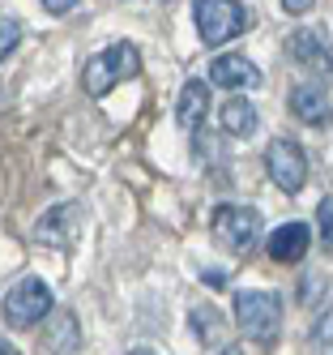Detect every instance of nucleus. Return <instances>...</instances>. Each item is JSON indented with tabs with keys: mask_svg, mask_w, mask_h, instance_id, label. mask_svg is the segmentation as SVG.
Segmentation results:
<instances>
[{
	"mask_svg": "<svg viewBox=\"0 0 333 355\" xmlns=\"http://www.w3.org/2000/svg\"><path fill=\"white\" fill-rule=\"evenodd\" d=\"M192 21H197V35L205 47H222L248 31V9L240 0H197Z\"/></svg>",
	"mask_w": 333,
	"mask_h": 355,
	"instance_id": "f03ea898",
	"label": "nucleus"
},
{
	"mask_svg": "<svg viewBox=\"0 0 333 355\" xmlns=\"http://www.w3.org/2000/svg\"><path fill=\"white\" fill-rule=\"evenodd\" d=\"M137 73H141V56H137V47H133V43H111L107 52H98V56L86 64L82 86H86V94L102 98L107 90H116L120 82L137 78Z\"/></svg>",
	"mask_w": 333,
	"mask_h": 355,
	"instance_id": "f257e3e1",
	"label": "nucleus"
},
{
	"mask_svg": "<svg viewBox=\"0 0 333 355\" xmlns=\"http://www.w3.org/2000/svg\"><path fill=\"white\" fill-rule=\"evenodd\" d=\"M307 244H312V232H307V223H282V227H273L269 232V240H265V252L273 261H303L307 257Z\"/></svg>",
	"mask_w": 333,
	"mask_h": 355,
	"instance_id": "6e6552de",
	"label": "nucleus"
},
{
	"mask_svg": "<svg viewBox=\"0 0 333 355\" xmlns=\"http://www.w3.org/2000/svg\"><path fill=\"white\" fill-rule=\"evenodd\" d=\"M210 82L222 86V90H256V86H261V69H256L248 56L226 52V56H214V64H210Z\"/></svg>",
	"mask_w": 333,
	"mask_h": 355,
	"instance_id": "0eeeda50",
	"label": "nucleus"
},
{
	"mask_svg": "<svg viewBox=\"0 0 333 355\" xmlns=\"http://www.w3.org/2000/svg\"><path fill=\"white\" fill-rule=\"evenodd\" d=\"M73 227H77V206H56V210L43 214L39 240H43V244H69V240H73Z\"/></svg>",
	"mask_w": 333,
	"mask_h": 355,
	"instance_id": "f8f14e48",
	"label": "nucleus"
},
{
	"mask_svg": "<svg viewBox=\"0 0 333 355\" xmlns=\"http://www.w3.org/2000/svg\"><path fill=\"white\" fill-rule=\"evenodd\" d=\"M214 240L231 252H248L261 240V214L252 206H218L214 210Z\"/></svg>",
	"mask_w": 333,
	"mask_h": 355,
	"instance_id": "39448f33",
	"label": "nucleus"
},
{
	"mask_svg": "<svg viewBox=\"0 0 333 355\" xmlns=\"http://www.w3.org/2000/svg\"><path fill=\"white\" fill-rule=\"evenodd\" d=\"M188 321L197 325L201 343H214V334H218V313H214V309H192V317H188Z\"/></svg>",
	"mask_w": 333,
	"mask_h": 355,
	"instance_id": "dca6fc26",
	"label": "nucleus"
},
{
	"mask_svg": "<svg viewBox=\"0 0 333 355\" xmlns=\"http://www.w3.org/2000/svg\"><path fill=\"white\" fill-rule=\"evenodd\" d=\"M235 325L248 338L269 343L282 329V300L273 291H240L235 295Z\"/></svg>",
	"mask_w": 333,
	"mask_h": 355,
	"instance_id": "7ed1b4c3",
	"label": "nucleus"
},
{
	"mask_svg": "<svg viewBox=\"0 0 333 355\" xmlns=\"http://www.w3.org/2000/svg\"><path fill=\"white\" fill-rule=\"evenodd\" d=\"M287 47H291V56L303 60V64H316V69L329 64V43H325V35H316V31H295V35L287 39Z\"/></svg>",
	"mask_w": 333,
	"mask_h": 355,
	"instance_id": "ddd939ff",
	"label": "nucleus"
},
{
	"mask_svg": "<svg viewBox=\"0 0 333 355\" xmlns=\"http://www.w3.org/2000/svg\"><path fill=\"white\" fill-rule=\"evenodd\" d=\"M265 171H269V180H273L282 193H299V189L307 184V155H303V146L278 137V141L265 150Z\"/></svg>",
	"mask_w": 333,
	"mask_h": 355,
	"instance_id": "423d86ee",
	"label": "nucleus"
},
{
	"mask_svg": "<svg viewBox=\"0 0 333 355\" xmlns=\"http://www.w3.org/2000/svg\"><path fill=\"white\" fill-rule=\"evenodd\" d=\"M51 287L43 283V278H21V283H13L9 287V295H5V321L9 325H17V329H26V325H39L47 313H51Z\"/></svg>",
	"mask_w": 333,
	"mask_h": 355,
	"instance_id": "20e7f679",
	"label": "nucleus"
},
{
	"mask_svg": "<svg viewBox=\"0 0 333 355\" xmlns=\"http://www.w3.org/2000/svg\"><path fill=\"white\" fill-rule=\"evenodd\" d=\"M73 5H77V0H43V9H47V13H69Z\"/></svg>",
	"mask_w": 333,
	"mask_h": 355,
	"instance_id": "a211bd4d",
	"label": "nucleus"
},
{
	"mask_svg": "<svg viewBox=\"0 0 333 355\" xmlns=\"http://www.w3.org/2000/svg\"><path fill=\"white\" fill-rule=\"evenodd\" d=\"M128 355H159L154 347H137V351H128Z\"/></svg>",
	"mask_w": 333,
	"mask_h": 355,
	"instance_id": "412c9836",
	"label": "nucleus"
},
{
	"mask_svg": "<svg viewBox=\"0 0 333 355\" xmlns=\"http://www.w3.org/2000/svg\"><path fill=\"white\" fill-rule=\"evenodd\" d=\"M21 43V21L0 13V60H9V52Z\"/></svg>",
	"mask_w": 333,
	"mask_h": 355,
	"instance_id": "2eb2a0df",
	"label": "nucleus"
},
{
	"mask_svg": "<svg viewBox=\"0 0 333 355\" xmlns=\"http://www.w3.org/2000/svg\"><path fill=\"white\" fill-rule=\"evenodd\" d=\"M316 227H321V240L329 244V240H333V197H321V206H316Z\"/></svg>",
	"mask_w": 333,
	"mask_h": 355,
	"instance_id": "f3484780",
	"label": "nucleus"
},
{
	"mask_svg": "<svg viewBox=\"0 0 333 355\" xmlns=\"http://www.w3.org/2000/svg\"><path fill=\"white\" fill-rule=\"evenodd\" d=\"M316 5V0H282V9H287V13H303V9H312Z\"/></svg>",
	"mask_w": 333,
	"mask_h": 355,
	"instance_id": "6ab92c4d",
	"label": "nucleus"
},
{
	"mask_svg": "<svg viewBox=\"0 0 333 355\" xmlns=\"http://www.w3.org/2000/svg\"><path fill=\"white\" fill-rule=\"evenodd\" d=\"M291 112L303 120V124H325L329 116V82H299L291 90Z\"/></svg>",
	"mask_w": 333,
	"mask_h": 355,
	"instance_id": "1a4fd4ad",
	"label": "nucleus"
},
{
	"mask_svg": "<svg viewBox=\"0 0 333 355\" xmlns=\"http://www.w3.org/2000/svg\"><path fill=\"white\" fill-rule=\"evenodd\" d=\"M56 321H60V334L51 329L47 351H51V355H69V351H73V343H77V325H73V317H69V313H60Z\"/></svg>",
	"mask_w": 333,
	"mask_h": 355,
	"instance_id": "4468645a",
	"label": "nucleus"
},
{
	"mask_svg": "<svg viewBox=\"0 0 333 355\" xmlns=\"http://www.w3.org/2000/svg\"><path fill=\"white\" fill-rule=\"evenodd\" d=\"M222 355H244V351H240V347H226V351H222Z\"/></svg>",
	"mask_w": 333,
	"mask_h": 355,
	"instance_id": "4be33fe9",
	"label": "nucleus"
},
{
	"mask_svg": "<svg viewBox=\"0 0 333 355\" xmlns=\"http://www.w3.org/2000/svg\"><path fill=\"white\" fill-rule=\"evenodd\" d=\"M0 355H21V351H17V347H13L9 338H0Z\"/></svg>",
	"mask_w": 333,
	"mask_h": 355,
	"instance_id": "aec40b11",
	"label": "nucleus"
},
{
	"mask_svg": "<svg viewBox=\"0 0 333 355\" xmlns=\"http://www.w3.org/2000/svg\"><path fill=\"white\" fill-rule=\"evenodd\" d=\"M175 116L184 129H201V120L210 116V86H205L201 78L184 82V90H179V103H175Z\"/></svg>",
	"mask_w": 333,
	"mask_h": 355,
	"instance_id": "9d476101",
	"label": "nucleus"
},
{
	"mask_svg": "<svg viewBox=\"0 0 333 355\" xmlns=\"http://www.w3.org/2000/svg\"><path fill=\"white\" fill-rule=\"evenodd\" d=\"M218 120H222V133H231V137H252L256 133V107L248 98H226Z\"/></svg>",
	"mask_w": 333,
	"mask_h": 355,
	"instance_id": "9b49d317",
	"label": "nucleus"
}]
</instances>
